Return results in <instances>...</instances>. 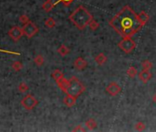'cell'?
<instances>
[{"label":"cell","instance_id":"obj_10","mask_svg":"<svg viewBox=\"0 0 156 132\" xmlns=\"http://www.w3.org/2000/svg\"><path fill=\"white\" fill-rule=\"evenodd\" d=\"M152 77V74L149 72V70H143L139 74V78L142 83H147L148 81H150Z\"/></svg>","mask_w":156,"mask_h":132},{"label":"cell","instance_id":"obj_29","mask_svg":"<svg viewBox=\"0 0 156 132\" xmlns=\"http://www.w3.org/2000/svg\"><path fill=\"white\" fill-rule=\"evenodd\" d=\"M73 131H86V128H84L81 125H78L73 129Z\"/></svg>","mask_w":156,"mask_h":132},{"label":"cell","instance_id":"obj_2","mask_svg":"<svg viewBox=\"0 0 156 132\" xmlns=\"http://www.w3.org/2000/svg\"><path fill=\"white\" fill-rule=\"evenodd\" d=\"M69 19L78 29L82 30L89 25V23L93 19V16L84 6H79L69 16Z\"/></svg>","mask_w":156,"mask_h":132},{"label":"cell","instance_id":"obj_1","mask_svg":"<svg viewBox=\"0 0 156 132\" xmlns=\"http://www.w3.org/2000/svg\"><path fill=\"white\" fill-rule=\"evenodd\" d=\"M109 26L122 37H131L143 27L138 15L129 6L126 5L109 21Z\"/></svg>","mask_w":156,"mask_h":132},{"label":"cell","instance_id":"obj_11","mask_svg":"<svg viewBox=\"0 0 156 132\" xmlns=\"http://www.w3.org/2000/svg\"><path fill=\"white\" fill-rule=\"evenodd\" d=\"M64 104L67 107H73L76 104V98L75 97H72L70 94H66V97L64 98Z\"/></svg>","mask_w":156,"mask_h":132},{"label":"cell","instance_id":"obj_16","mask_svg":"<svg viewBox=\"0 0 156 132\" xmlns=\"http://www.w3.org/2000/svg\"><path fill=\"white\" fill-rule=\"evenodd\" d=\"M86 126L88 129L92 130V129H95V128L98 127V124L95 122V120L94 118H89L88 120L86 121Z\"/></svg>","mask_w":156,"mask_h":132},{"label":"cell","instance_id":"obj_22","mask_svg":"<svg viewBox=\"0 0 156 132\" xmlns=\"http://www.w3.org/2000/svg\"><path fill=\"white\" fill-rule=\"evenodd\" d=\"M89 28L91 30H95V29H98L99 28V23L97 21V20H95L94 18L91 20V22L89 23Z\"/></svg>","mask_w":156,"mask_h":132},{"label":"cell","instance_id":"obj_14","mask_svg":"<svg viewBox=\"0 0 156 132\" xmlns=\"http://www.w3.org/2000/svg\"><path fill=\"white\" fill-rule=\"evenodd\" d=\"M106 56L104 53H99L97 57L95 58V62L99 65H103L106 62Z\"/></svg>","mask_w":156,"mask_h":132},{"label":"cell","instance_id":"obj_30","mask_svg":"<svg viewBox=\"0 0 156 132\" xmlns=\"http://www.w3.org/2000/svg\"><path fill=\"white\" fill-rule=\"evenodd\" d=\"M50 1H51V2L52 3V5L55 7L57 4H59L60 2H61V0H50Z\"/></svg>","mask_w":156,"mask_h":132},{"label":"cell","instance_id":"obj_15","mask_svg":"<svg viewBox=\"0 0 156 132\" xmlns=\"http://www.w3.org/2000/svg\"><path fill=\"white\" fill-rule=\"evenodd\" d=\"M52 78L55 80V82H57V81H59L60 79H62L63 77H64V74H63V72L62 71H60V70H58V69H56V70H54L52 73Z\"/></svg>","mask_w":156,"mask_h":132},{"label":"cell","instance_id":"obj_21","mask_svg":"<svg viewBox=\"0 0 156 132\" xmlns=\"http://www.w3.org/2000/svg\"><path fill=\"white\" fill-rule=\"evenodd\" d=\"M45 26L48 27V28H50V29H52L56 26V22L52 18H49L45 21Z\"/></svg>","mask_w":156,"mask_h":132},{"label":"cell","instance_id":"obj_20","mask_svg":"<svg viewBox=\"0 0 156 132\" xmlns=\"http://www.w3.org/2000/svg\"><path fill=\"white\" fill-rule=\"evenodd\" d=\"M34 63L36 65H38V66H41L43 65L44 63V58L42 55H37L35 58H34Z\"/></svg>","mask_w":156,"mask_h":132},{"label":"cell","instance_id":"obj_9","mask_svg":"<svg viewBox=\"0 0 156 132\" xmlns=\"http://www.w3.org/2000/svg\"><path fill=\"white\" fill-rule=\"evenodd\" d=\"M74 65H75V69H77V70H79V71H82V70H84V69L87 68V61H86L85 59H83L82 57H78V58L75 60V61Z\"/></svg>","mask_w":156,"mask_h":132},{"label":"cell","instance_id":"obj_26","mask_svg":"<svg viewBox=\"0 0 156 132\" xmlns=\"http://www.w3.org/2000/svg\"><path fill=\"white\" fill-rule=\"evenodd\" d=\"M145 128H146V126H145V124L143 123V122H138V123L135 125V128H136V130H138V131L144 130Z\"/></svg>","mask_w":156,"mask_h":132},{"label":"cell","instance_id":"obj_24","mask_svg":"<svg viewBox=\"0 0 156 132\" xmlns=\"http://www.w3.org/2000/svg\"><path fill=\"white\" fill-rule=\"evenodd\" d=\"M12 68H13L16 72H19L20 70H22L23 64H22V63H20L18 61H16V62L13 63V64H12Z\"/></svg>","mask_w":156,"mask_h":132},{"label":"cell","instance_id":"obj_23","mask_svg":"<svg viewBox=\"0 0 156 132\" xmlns=\"http://www.w3.org/2000/svg\"><path fill=\"white\" fill-rule=\"evenodd\" d=\"M141 66H142V69L143 70H151L152 67V64L150 61H148V60H145V61H143L142 63H141Z\"/></svg>","mask_w":156,"mask_h":132},{"label":"cell","instance_id":"obj_12","mask_svg":"<svg viewBox=\"0 0 156 132\" xmlns=\"http://www.w3.org/2000/svg\"><path fill=\"white\" fill-rule=\"evenodd\" d=\"M56 83H57V86L60 87V89H61L63 92L65 93L66 92V89H67V87L69 86V80H67L66 78L63 77L62 79H60L59 81H57Z\"/></svg>","mask_w":156,"mask_h":132},{"label":"cell","instance_id":"obj_8","mask_svg":"<svg viewBox=\"0 0 156 132\" xmlns=\"http://www.w3.org/2000/svg\"><path fill=\"white\" fill-rule=\"evenodd\" d=\"M106 91L107 94H110L111 97H116L117 94H118L119 93H121V87L119 86L116 82H112L106 87Z\"/></svg>","mask_w":156,"mask_h":132},{"label":"cell","instance_id":"obj_18","mask_svg":"<svg viewBox=\"0 0 156 132\" xmlns=\"http://www.w3.org/2000/svg\"><path fill=\"white\" fill-rule=\"evenodd\" d=\"M54 7V6L52 5V3L50 1V0H47L45 3H43L42 5V9L45 11V12H50L52 10V8Z\"/></svg>","mask_w":156,"mask_h":132},{"label":"cell","instance_id":"obj_6","mask_svg":"<svg viewBox=\"0 0 156 132\" xmlns=\"http://www.w3.org/2000/svg\"><path fill=\"white\" fill-rule=\"evenodd\" d=\"M22 29H23L24 35H26L29 39L32 38L33 36L37 34L38 31H39L38 27L36 26L35 24H34L33 22H31V21H29L28 23L24 24L23 27H22Z\"/></svg>","mask_w":156,"mask_h":132},{"label":"cell","instance_id":"obj_3","mask_svg":"<svg viewBox=\"0 0 156 132\" xmlns=\"http://www.w3.org/2000/svg\"><path fill=\"white\" fill-rule=\"evenodd\" d=\"M85 91H86V87L84 86L83 83L76 77L72 76L69 79V86L65 92L66 94H70L72 97L78 98Z\"/></svg>","mask_w":156,"mask_h":132},{"label":"cell","instance_id":"obj_17","mask_svg":"<svg viewBox=\"0 0 156 132\" xmlns=\"http://www.w3.org/2000/svg\"><path fill=\"white\" fill-rule=\"evenodd\" d=\"M58 53L61 55V56H66L69 52H70V50L68 49V48L65 46V45H61L59 47V49H58Z\"/></svg>","mask_w":156,"mask_h":132},{"label":"cell","instance_id":"obj_7","mask_svg":"<svg viewBox=\"0 0 156 132\" xmlns=\"http://www.w3.org/2000/svg\"><path fill=\"white\" fill-rule=\"evenodd\" d=\"M23 35H24L23 29L19 28V27H13V28L8 30V36L14 41H19Z\"/></svg>","mask_w":156,"mask_h":132},{"label":"cell","instance_id":"obj_27","mask_svg":"<svg viewBox=\"0 0 156 132\" xmlns=\"http://www.w3.org/2000/svg\"><path fill=\"white\" fill-rule=\"evenodd\" d=\"M19 21L22 24H26V23H28L30 21V19H29V18H28L27 15H22V16L19 17Z\"/></svg>","mask_w":156,"mask_h":132},{"label":"cell","instance_id":"obj_4","mask_svg":"<svg viewBox=\"0 0 156 132\" xmlns=\"http://www.w3.org/2000/svg\"><path fill=\"white\" fill-rule=\"evenodd\" d=\"M118 46L122 52L126 53H130L134 51L136 44L130 37H123V39L118 42Z\"/></svg>","mask_w":156,"mask_h":132},{"label":"cell","instance_id":"obj_5","mask_svg":"<svg viewBox=\"0 0 156 132\" xmlns=\"http://www.w3.org/2000/svg\"><path fill=\"white\" fill-rule=\"evenodd\" d=\"M21 105L27 110H32L34 107L38 105V100L36 99L33 95L27 94L26 97H24L20 102Z\"/></svg>","mask_w":156,"mask_h":132},{"label":"cell","instance_id":"obj_13","mask_svg":"<svg viewBox=\"0 0 156 132\" xmlns=\"http://www.w3.org/2000/svg\"><path fill=\"white\" fill-rule=\"evenodd\" d=\"M138 17H139V19H140V21L142 23V25H143V26H144L145 24L149 21V19H150L149 15L146 13L145 11H141L140 13L138 15Z\"/></svg>","mask_w":156,"mask_h":132},{"label":"cell","instance_id":"obj_28","mask_svg":"<svg viewBox=\"0 0 156 132\" xmlns=\"http://www.w3.org/2000/svg\"><path fill=\"white\" fill-rule=\"evenodd\" d=\"M74 1H75V0H61V2H62L65 7H69Z\"/></svg>","mask_w":156,"mask_h":132},{"label":"cell","instance_id":"obj_25","mask_svg":"<svg viewBox=\"0 0 156 132\" xmlns=\"http://www.w3.org/2000/svg\"><path fill=\"white\" fill-rule=\"evenodd\" d=\"M18 90L21 93H25L29 90V86H27V83H25L24 82H21L19 85H18Z\"/></svg>","mask_w":156,"mask_h":132},{"label":"cell","instance_id":"obj_19","mask_svg":"<svg viewBox=\"0 0 156 132\" xmlns=\"http://www.w3.org/2000/svg\"><path fill=\"white\" fill-rule=\"evenodd\" d=\"M127 74L130 77V78H134L137 74H138V71L135 67L130 66L128 70H127Z\"/></svg>","mask_w":156,"mask_h":132},{"label":"cell","instance_id":"obj_31","mask_svg":"<svg viewBox=\"0 0 156 132\" xmlns=\"http://www.w3.org/2000/svg\"><path fill=\"white\" fill-rule=\"evenodd\" d=\"M152 101L156 104V94H155L153 95V97H152Z\"/></svg>","mask_w":156,"mask_h":132}]
</instances>
